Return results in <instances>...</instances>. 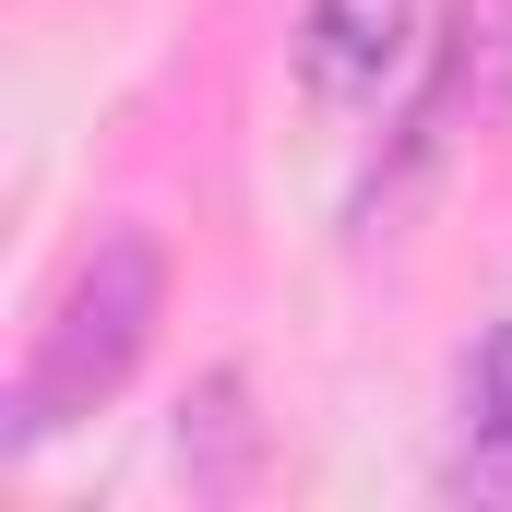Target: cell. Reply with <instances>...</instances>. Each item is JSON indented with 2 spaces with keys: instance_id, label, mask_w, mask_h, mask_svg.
<instances>
[{
  "instance_id": "obj_4",
  "label": "cell",
  "mask_w": 512,
  "mask_h": 512,
  "mask_svg": "<svg viewBox=\"0 0 512 512\" xmlns=\"http://www.w3.org/2000/svg\"><path fill=\"white\" fill-rule=\"evenodd\" d=\"M453 489L512 501V322H489L477 358H465V465H453Z\"/></svg>"
},
{
  "instance_id": "obj_1",
  "label": "cell",
  "mask_w": 512,
  "mask_h": 512,
  "mask_svg": "<svg viewBox=\"0 0 512 512\" xmlns=\"http://www.w3.org/2000/svg\"><path fill=\"white\" fill-rule=\"evenodd\" d=\"M155 322H167V262H155L143 227H108L96 251L72 262L60 310L36 322V370H24V393H12V453L48 441L60 417H96V405L143 370Z\"/></svg>"
},
{
  "instance_id": "obj_3",
  "label": "cell",
  "mask_w": 512,
  "mask_h": 512,
  "mask_svg": "<svg viewBox=\"0 0 512 512\" xmlns=\"http://www.w3.org/2000/svg\"><path fill=\"white\" fill-rule=\"evenodd\" d=\"M179 465H191V489H203V501H239V489H251L262 429H251V382H239V370L191 382V405H179Z\"/></svg>"
},
{
  "instance_id": "obj_2",
  "label": "cell",
  "mask_w": 512,
  "mask_h": 512,
  "mask_svg": "<svg viewBox=\"0 0 512 512\" xmlns=\"http://www.w3.org/2000/svg\"><path fill=\"white\" fill-rule=\"evenodd\" d=\"M405 60H417V0H310L298 24V84L322 108H382Z\"/></svg>"
}]
</instances>
